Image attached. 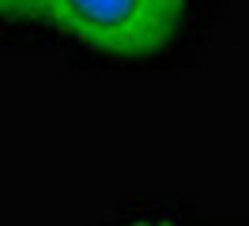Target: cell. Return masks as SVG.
I'll return each instance as SVG.
<instances>
[{
  "label": "cell",
  "mask_w": 249,
  "mask_h": 226,
  "mask_svg": "<svg viewBox=\"0 0 249 226\" xmlns=\"http://www.w3.org/2000/svg\"><path fill=\"white\" fill-rule=\"evenodd\" d=\"M38 12L94 53L147 57L178 38L185 0H38Z\"/></svg>",
  "instance_id": "obj_1"
},
{
  "label": "cell",
  "mask_w": 249,
  "mask_h": 226,
  "mask_svg": "<svg viewBox=\"0 0 249 226\" xmlns=\"http://www.w3.org/2000/svg\"><path fill=\"white\" fill-rule=\"evenodd\" d=\"M19 12H38V0H16Z\"/></svg>",
  "instance_id": "obj_3"
},
{
  "label": "cell",
  "mask_w": 249,
  "mask_h": 226,
  "mask_svg": "<svg viewBox=\"0 0 249 226\" xmlns=\"http://www.w3.org/2000/svg\"><path fill=\"white\" fill-rule=\"evenodd\" d=\"M0 12H19V4L16 0H0Z\"/></svg>",
  "instance_id": "obj_4"
},
{
  "label": "cell",
  "mask_w": 249,
  "mask_h": 226,
  "mask_svg": "<svg viewBox=\"0 0 249 226\" xmlns=\"http://www.w3.org/2000/svg\"><path fill=\"white\" fill-rule=\"evenodd\" d=\"M124 226H174V223H162V219H132V223Z\"/></svg>",
  "instance_id": "obj_2"
}]
</instances>
